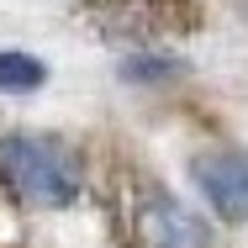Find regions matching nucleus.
I'll list each match as a JSON object with an SVG mask.
<instances>
[{
	"label": "nucleus",
	"instance_id": "nucleus-1",
	"mask_svg": "<svg viewBox=\"0 0 248 248\" xmlns=\"http://www.w3.org/2000/svg\"><path fill=\"white\" fill-rule=\"evenodd\" d=\"M0 180L21 206L69 211L85 196V164L48 132H0Z\"/></svg>",
	"mask_w": 248,
	"mask_h": 248
},
{
	"label": "nucleus",
	"instance_id": "nucleus-5",
	"mask_svg": "<svg viewBox=\"0 0 248 248\" xmlns=\"http://www.w3.org/2000/svg\"><path fill=\"white\" fill-rule=\"evenodd\" d=\"M43 79H48L43 58H32V53H0V90L5 95H32V90H43Z\"/></svg>",
	"mask_w": 248,
	"mask_h": 248
},
{
	"label": "nucleus",
	"instance_id": "nucleus-2",
	"mask_svg": "<svg viewBox=\"0 0 248 248\" xmlns=\"http://www.w3.org/2000/svg\"><path fill=\"white\" fill-rule=\"evenodd\" d=\"M90 21L111 43H132V48H158L180 32L196 27V0H85Z\"/></svg>",
	"mask_w": 248,
	"mask_h": 248
},
{
	"label": "nucleus",
	"instance_id": "nucleus-6",
	"mask_svg": "<svg viewBox=\"0 0 248 248\" xmlns=\"http://www.w3.org/2000/svg\"><path fill=\"white\" fill-rule=\"evenodd\" d=\"M180 69V58H169V53H158V48H138L127 63H122V74L132 79V85H148V79H169Z\"/></svg>",
	"mask_w": 248,
	"mask_h": 248
},
{
	"label": "nucleus",
	"instance_id": "nucleus-3",
	"mask_svg": "<svg viewBox=\"0 0 248 248\" xmlns=\"http://www.w3.org/2000/svg\"><path fill=\"white\" fill-rule=\"evenodd\" d=\"M132 227H138V243H148V248H211L206 217L190 211L180 196L158 190V185H143L138 190Z\"/></svg>",
	"mask_w": 248,
	"mask_h": 248
},
{
	"label": "nucleus",
	"instance_id": "nucleus-7",
	"mask_svg": "<svg viewBox=\"0 0 248 248\" xmlns=\"http://www.w3.org/2000/svg\"><path fill=\"white\" fill-rule=\"evenodd\" d=\"M0 248H21V232H16V196L5 190V180H0Z\"/></svg>",
	"mask_w": 248,
	"mask_h": 248
},
{
	"label": "nucleus",
	"instance_id": "nucleus-4",
	"mask_svg": "<svg viewBox=\"0 0 248 248\" xmlns=\"http://www.w3.org/2000/svg\"><path fill=\"white\" fill-rule=\"evenodd\" d=\"M196 190L206 196L211 217L248 222V153H201L196 158Z\"/></svg>",
	"mask_w": 248,
	"mask_h": 248
}]
</instances>
